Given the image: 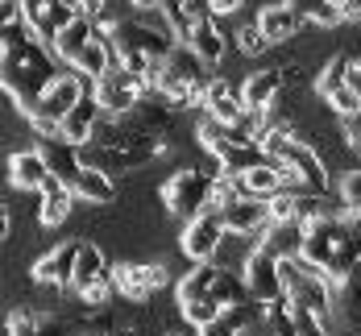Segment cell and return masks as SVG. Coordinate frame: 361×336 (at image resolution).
<instances>
[{
    "instance_id": "4316f807",
    "label": "cell",
    "mask_w": 361,
    "mask_h": 336,
    "mask_svg": "<svg viewBox=\"0 0 361 336\" xmlns=\"http://www.w3.org/2000/svg\"><path fill=\"white\" fill-rule=\"evenodd\" d=\"M71 187H75V195L87 199V204H112L116 199V183H112V175H104V170H83Z\"/></svg>"
},
{
    "instance_id": "e575fe53",
    "label": "cell",
    "mask_w": 361,
    "mask_h": 336,
    "mask_svg": "<svg viewBox=\"0 0 361 336\" xmlns=\"http://www.w3.org/2000/svg\"><path fill=\"white\" fill-rule=\"evenodd\" d=\"M345 228H349V249L361 258V212H345Z\"/></svg>"
},
{
    "instance_id": "d6986e66",
    "label": "cell",
    "mask_w": 361,
    "mask_h": 336,
    "mask_svg": "<svg viewBox=\"0 0 361 336\" xmlns=\"http://www.w3.org/2000/svg\"><path fill=\"white\" fill-rule=\"evenodd\" d=\"M104 282H112V266H109V258H104V249L83 241L79 270H75V282H71V287L79 291V295H87V291H96V287H104Z\"/></svg>"
},
{
    "instance_id": "d4e9b609",
    "label": "cell",
    "mask_w": 361,
    "mask_h": 336,
    "mask_svg": "<svg viewBox=\"0 0 361 336\" xmlns=\"http://www.w3.org/2000/svg\"><path fill=\"white\" fill-rule=\"evenodd\" d=\"M241 183H245V195H253V199H274V195L290 191L287 175H283V166H274V162H266V166H253L250 175H241Z\"/></svg>"
},
{
    "instance_id": "836d02e7",
    "label": "cell",
    "mask_w": 361,
    "mask_h": 336,
    "mask_svg": "<svg viewBox=\"0 0 361 336\" xmlns=\"http://www.w3.org/2000/svg\"><path fill=\"white\" fill-rule=\"evenodd\" d=\"M341 204L349 208V212H361V166H353V170H345L341 175Z\"/></svg>"
},
{
    "instance_id": "52a82bcc",
    "label": "cell",
    "mask_w": 361,
    "mask_h": 336,
    "mask_svg": "<svg viewBox=\"0 0 361 336\" xmlns=\"http://www.w3.org/2000/svg\"><path fill=\"white\" fill-rule=\"evenodd\" d=\"M112 282L129 303H145L171 287V270L162 261H121V266H112Z\"/></svg>"
},
{
    "instance_id": "7402d4cb",
    "label": "cell",
    "mask_w": 361,
    "mask_h": 336,
    "mask_svg": "<svg viewBox=\"0 0 361 336\" xmlns=\"http://www.w3.org/2000/svg\"><path fill=\"white\" fill-rule=\"evenodd\" d=\"M75 187L63 183V179H50V183L42 187V224H50V228H59V224L67 220L75 212Z\"/></svg>"
},
{
    "instance_id": "ab89813d",
    "label": "cell",
    "mask_w": 361,
    "mask_h": 336,
    "mask_svg": "<svg viewBox=\"0 0 361 336\" xmlns=\"http://www.w3.org/2000/svg\"><path fill=\"white\" fill-rule=\"evenodd\" d=\"M183 4H191V0H183Z\"/></svg>"
},
{
    "instance_id": "30bf717a",
    "label": "cell",
    "mask_w": 361,
    "mask_h": 336,
    "mask_svg": "<svg viewBox=\"0 0 361 336\" xmlns=\"http://www.w3.org/2000/svg\"><path fill=\"white\" fill-rule=\"evenodd\" d=\"M224 224H228V232H233V237H245V241L257 237V245H262V237L274 228L270 199H253V195L237 199L233 208H224Z\"/></svg>"
},
{
    "instance_id": "ffe728a7",
    "label": "cell",
    "mask_w": 361,
    "mask_h": 336,
    "mask_svg": "<svg viewBox=\"0 0 361 336\" xmlns=\"http://www.w3.org/2000/svg\"><path fill=\"white\" fill-rule=\"evenodd\" d=\"M37 149L46 154V162H50L54 179H63V183H75V179L83 175V154H79V146L63 142V137H46V142H42Z\"/></svg>"
},
{
    "instance_id": "cb8c5ba5",
    "label": "cell",
    "mask_w": 361,
    "mask_h": 336,
    "mask_svg": "<svg viewBox=\"0 0 361 336\" xmlns=\"http://www.w3.org/2000/svg\"><path fill=\"white\" fill-rule=\"evenodd\" d=\"M303 241H307V224H274L262 237V249H270L274 258H303Z\"/></svg>"
},
{
    "instance_id": "2e32d148",
    "label": "cell",
    "mask_w": 361,
    "mask_h": 336,
    "mask_svg": "<svg viewBox=\"0 0 361 336\" xmlns=\"http://www.w3.org/2000/svg\"><path fill=\"white\" fill-rule=\"evenodd\" d=\"M8 179H13V187L42 191V187L54 179V170H50V162H46L42 149H17V154L8 158Z\"/></svg>"
},
{
    "instance_id": "f546056e",
    "label": "cell",
    "mask_w": 361,
    "mask_h": 336,
    "mask_svg": "<svg viewBox=\"0 0 361 336\" xmlns=\"http://www.w3.org/2000/svg\"><path fill=\"white\" fill-rule=\"evenodd\" d=\"M287 311H290V324H295L299 336H336L320 311H307V307H295V303H287Z\"/></svg>"
},
{
    "instance_id": "7c38bea8",
    "label": "cell",
    "mask_w": 361,
    "mask_h": 336,
    "mask_svg": "<svg viewBox=\"0 0 361 336\" xmlns=\"http://www.w3.org/2000/svg\"><path fill=\"white\" fill-rule=\"evenodd\" d=\"M183 42H187V46H191V50H195L208 67H216L220 58L228 54V34L220 30V21L212 17V13H200V17H195V25L187 30V37H183Z\"/></svg>"
},
{
    "instance_id": "f35d334b",
    "label": "cell",
    "mask_w": 361,
    "mask_h": 336,
    "mask_svg": "<svg viewBox=\"0 0 361 336\" xmlns=\"http://www.w3.org/2000/svg\"><path fill=\"white\" fill-rule=\"evenodd\" d=\"M67 8H75V13H79V0H67Z\"/></svg>"
},
{
    "instance_id": "e0dca14e",
    "label": "cell",
    "mask_w": 361,
    "mask_h": 336,
    "mask_svg": "<svg viewBox=\"0 0 361 336\" xmlns=\"http://www.w3.org/2000/svg\"><path fill=\"white\" fill-rule=\"evenodd\" d=\"M96 37H100V25H96V17H87V13H75L71 25H67L63 34L54 37V46H50V50H54L63 63H75V58H79V54H83L92 42H96Z\"/></svg>"
},
{
    "instance_id": "5bb4252c",
    "label": "cell",
    "mask_w": 361,
    "mask_h": 336,
    "mask_svg": "<svg viewBox=\"0 0 361 336\" xmlns=\"http://www.w3.org/2000/svg\"><path fill=\"white\" fill-rule=\"evenodd\" d=\"M283 87H287L283 67H262V71H253L250 79H245L241 100H245V108L250 112H266V108H274V100L283 96Z\"/></svg>"
},
{
    "instance_id": "7a4b0ae2",
    "label": "cell",
    "mask_w": 361,
    "mask_h": 336,
    "mask_svg": "<svg viewBox=\"0 0 361 336\" xmlns=\"http://www.w3.org/2000/svg\"><path fill=\"white\" fill-rule=\"evenodd\" d=\"M208 87H212L208 63H204L187 42H179V46L162 58V67H158V87H154V92L166 96L175 108H187V104H204Z\"/></svg>"
},
{
    "instance_id": "8992f818",
    "label": "cell",
    "mask_w": 361,
    "mask_h": 336,
    "mask_svg": "<svg viewBox=\"0 0 361 336\" xmlns=\"http://www.w3.org/2000/svg\"><path fill=\"white\" fill-rule=\"evenodd\" d=\"M241 274H245V282H250V295L262 303V307H279V303H287V282H283V261L274 258L270 249H253L245 266H241Z\"/></svg>"
},
{
    "instance_id": "1f68e13d",
    "label": "cell",
    "mask_w": 361,
    "mask_h": 336,
    "mask_svg": "<svg viewBox=\"0 0 361 336\" xmlns=\"http://www.w3.org/2000/svg\"><path fill=\"white\" fill-rule=\"evenodd\" d=\"M270 216H274V224H295L299 220V191H283V195H274V199H270Z\"/></svg>"
},
{
    "instance_id": "8fae6325",
    "label": "cell",
    "mask_w": 361,
    "mask_h": 336,
    "mask_svg": "<svg viewBox=\"0 0 361 336\" xmlns=\"http://www.w3.org/2000/svg\"><path fill=\"white\" fill-rule=\"evenodd\" d=\"M25 4V21L46 46H54V37L71 25L75 8H67V0H21Z\"/></svg>"
},
{
    "instance_id": "5b68a950",
    "label": "cell",
    "mask_w": 361,
    "mask_h": 336,
    "mask_svg": "<svg viewBox=\"0 0 361 336\" xmlns=\"http://www.w3.org/2000/svg\"><path fill=\"white\" fill-rule=\"evenodd\" d=\"M92 96L100 100L104 116H129V112L149 96V87H145L137 75H129L121 63H116L104 79H96V83H92Z\"/></svg>"
},
{
    "instance_id": "603a6c76",
    "label": "cell",
    "mask_w": 361,
    "mask_h": 336,
    "mask_svg": "<svg viewBox=\"0 0 361 336\" xmlns=\"http://www.w3.org/2000/svg\"><path fill=\"white\" fill-rule=\"evenodd\" d=\"M216 274H220L216 261H200V266H191V270H187V274L179 278V287H175V295H179V307H183V303H200V299H212Z\"/></svg>"
},
{
    "instance_id": "4fadbf2b",
    "label": "cell",
    "mask_w": 361,
    "mask_h": 336,
    "mask_svg": "<svg viewBox=\"0 0 361 336\" xmlns=\"http://www.w3.org/2000/svg\"><path fill=\"white\" fill-rule=\"evenodd\" d=\"M8 336H79V320L54 316V311H13L8 316Z\"/></svg>"
},
{
    "instance_id": "83f0119b",
    "label": "cell",
    "mask_w": 361,
    "mask_h": 336,
    "mask_svg": "<svg viewBox=\"0 0 361 336\" xmlns=\"http://www.w3.org/2000/svg\"><path fill=\"white\" fill-rule=\"evenodd\" d=\"M349 67H353V58L349 54H332L324 67H320V75H316V92L320 96H336V92H345L349 87Z\"/></svg>"
},
{
    "instance_id": "ba28073f",
    "label": "cell",
    "mask_w": 361,
    "mask_h": 336,
    "mask_svg": "<svg viewBox=\"0 0 361 336\" xmlns=\"http://www.w3.org/2000/svg\"><path fill=\"white\" fill-rule=\"evenodd\" d=\"M228 241V224H224V212L220 208H212V212H204V216H195V220H187V228H183V254L195 261H216L220 245Z\"/></svg>"
},
{
    "instance_id": "4dcf8cb0",
    "label": "cell",
    "mask_w": 361,
    "mask_h": 336,
    "mask_svg": "<svg viewBox=\"0 0 361 336\" xmlns=\"http://www.w3.org/2000/svg\"><path fill=\"white\" fill-rule=\"evenodd\" d=\"M228 307H220L216 299H200V303H183V320L187 324H195V328H204V324H212V320H220Z\"/></svg>"
},
{
    "instance_id": "f1b7e54d",
    "label": "cell",
    "mask_w": 361,
    "mask_h": 336,
    "mask_svg": "<svg viewBox=\"0 0 361 336\" xmlns=\"http://www.w3.org/2000/svg\"><path fill=\"white\" fill-rule=\"evenodd\" d=\"M290 8L303 17V21H316V25H341V0H287Z\"/></svg>"
},
{
    "instance_id": "74e56055",
    "label": "cell",
    "mask_w": 361,
    "mask_h": 336,
    "mask_svg": "<svg viewBox=\"0 0 361 336\" xmlns=\"http://www.w3.org/2000/svg\"><path fill=\"white\" fill-rule=\"evenodd\" d=\"M341 17L345 21H361V0H341Z\"/></svg>"
},
{
    "instance_id": "9c48e42d",
    "label": "cell",
    "mask_w": 361,
    "mask_h": 336,
    "mask_svg": "<svg viewBox=\"0 0 361 336\" xmlns=\"http://www.w3.org/2000/svg\"><path fill=\"white\" fill-rule=\"evenodd\" d=\"M79 254H83V241H79V237L54 245V249H46V254L34 261V270H30L34 282H42V287H71L75 270H79Z\"/></svg>"
},
{
    "instance_id": "484cf974",
    "label": "cell",
    "mask_w": 361,
    "mask_h": 336,
    "mask_svg": "<svg viewBox=\"0 0 361 336\" xmlns=\"http://www.w3.org/2000/svg\"><path fill=\"white\" fill-rule=\"evenodd\" d=\"M212 299H216L220 307H241V303H250V282H245V274L241 270H224L220 266L216 274V287H212Z\"/></svg>"
},
{
    "instance_id": "6da1fadb",
    "label": "cell",
    "mask_w": 361,
    "mask_h": 336,
    "mask_svg": "<svg viewBox=\"0 0 361 336\" xmlns=\"http://www.w3.org/2000/svg\"><path fill=\"white\" fill-rule=\"evenodd\" d=\"M54 58L59 54L30 30V21L0 30V83H4V96L25 112V116L50 92V83L63 75Z\"/></svg>"
},
{
    "instance_id": "ac0fdd59",
    "label": "cell",
    "mask_w": 361,
    "mask_h": 336,
    "mask_svg": "<svg viewBox=\"0 0 361 336\" xmlns=\"http://www.w3.org/2000/svg\"><path fill=\"white\" fill-rule=\"evenodd\" d=\"M204 108H208V116H216L224 125H250V108H245L241 92H233L224 79H212V87L204 96Z\"/></svg>"
},
{
    "instance_id": "3957f363",
    "label": "cell",
    "mask_w": 361,
    "mask_h": 336,
    "mask_svg": "<svg viewBox=\"0 0 361 336\" xmlns=\"http://www.w3.org/2000/svg\"><path fill=\"white\" fill-rule=\"evenodd\" d=\"M216 179L220 170H200V166H183L175 170L166 183H162V204L171 216H183V220H195L204 212L216 208Z\"/></svg>"
},
{
    "instance_id": "d590c367",
    "label": "cell",
    "mask_w": 361,
    "mask_h": 336,
    "mask_svg": "<svg viewBox=\"0 0 361 336\" xmlns=\"http://www.w3.org/2000/svg\"><path fill=\"white\" fill-rule=\"evenodd\" d=\"M241 8V0H208V13L216 17V21H224V17H233Z\"/></svg>"
},
{
    "instance_id": "8d00e7d4",
    "label": "cell",
    "mask_w": 361,
    "mask_h": 336,
    "mask_svg": "<svg viewBox=\"0 0 361 336\" xmlns=\"http://www.w3.org/2000/svg\"><path fill=\"white\" fill-rule=\"evenodd\" d=\"M0 237H4V241L13 237V204H4V208H0Z\"/></svg>"
},
{
    "instance_id": "44dd1931",
    "label": "cell",
    "mask_w": 361,
    "mask_h": 336,
    "mask_svg": "<svg viewBox=\"0 0 361 336\" xmlns=\"http://www.w3.org/2000/svg\"><path fill=\"white\" fill-rule=\"evenodd\" d=\"M257 25H262V34L270 37V46H279V42H290V37L303 30V17H299L287 0H283V4H270V8H262Z\"/></svg>"
},
{
    "instance_id": "60d3db41",
    "label": "cell",
    "mask_w": 361,
    "mask_h": 336,
    "mask_svg": "<svg viewBox=\"0 0 361 336\" xmlns=\"http://www.w3.org/2000/svg\"><path fill=\"white\" fill-rule=\"evenodd\" d=\"M171 336H175V332H171Z\"/></svg>"
},
{
    "instance_id": "277c9868",
    "label": "cell",
    "mask_w": 361,
    "mask_h": 336,
    "mask_svg": "<svg viewBox=\"0 0 361 336\" xmlns=\"http://www.w3.org/2000/svg\"><path fill=\"white\" fill-rule=\"evenodd\" d=\"M83 83H87V79H83L79 71H63L54 83H50V92L37 100V108L30 112V129H34L42 142H46V137H63V120H67V112L87 96Z\"/></svg>"
},
{
    "instance_id": "9a60e30c",
    "label": "cell",
    "mask_w": 361,
    "mask_h": 336,
    "mask_svg": "<svg viewBox=\"0 0 361 336\" xmlns=\"http://www.w3.org/2000/svg\"><path fill=\"white\" fill-rule=\"evenodd\" d=\"M100 120H104V108H100V100L87 92V96L67 112V120H63V142H71V146H87V142L96 137Z\"/></svg>"
},
{
    "instance_id": "d6a6232c",
    "label": "cell",
    "mask_w": 361,
    "mask_h": 336,
    "mask_svg": "<svg viewBox=\"0 0 361 336\" xmlns=\"http://www.w3.org/2000/svg\"><path fill=\"white\" fill-rule=\"evenodd\" d=\"M233 42L241 46V54H262V50H270V37L262 34V25H257V21L241 25V30L233 34Z\"/></svg>"
}]
</instances>
